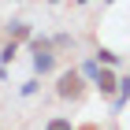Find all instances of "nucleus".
<instances>
[{"label":"nucleus","mask_w":130,"mask_h":130,"mask_svg":"<svg viewBox=\"0 0 130 130\" xmlns=\"http://www.w3.org/2000/svg\"><path fill=\"white\" fill-rule=\"evenodd\" d=\"M82 71L78 67H71V71H60V78H56V97H63V100H78L82 97Z\"/></svg>","instance_id":"f257e3e1"},{"label":"nucleus","mask_w":130,"mask_h":130,"mask_svg":"<svg viewBox=\"0 0 130 130\" xmlns=\"http://www.w3.org/2000/svg\"><path fill=\"white\" fill-rule=\"evenodd\" d=\"M52 67H56V52H52V45H34V71H37V74H48Z\"/></svg>","instance_id":"f03ea898"},{"label":"nucleus","mask_w":130,"mask_h":130,"mask_svg":"<svg viewBox=\"0 0 130 130\" xmlns=\"http://www.w3.org/2000/svg\"><path fill=\"white\" fill-rule=\"evenodd\" d=\"M104 97H115L119 93V78H115V67H100V74H97V82H93Z\"/></svg>","instance_id":"7ed1b4c3"},{"label":"nucleus","mask_w":130,"mask_h":130,"mask_svg":"<svg viewBox=\"0 0 130 130\" xmlns=\"http://www.w3.org/2000/svg\"><path fill=\"white\" fill-rule=\"evenodd\" d=\"M126 104H130V78H119V93L111 97V111L119 115V111L126 108Z\"/></svg>","instance_id":"20e7f679"},{"label":"nucleus","mask_w":130,"mask_h":130,"mask_svg":"<svg viewBox=\"0 0 130 130\" xmlns=\"http://www.w3.org/2000/svg\"><path fill=\"white\" fill-rule=\"evenodd\" d=\"M78 71H82V78H86V82H97V74H100V60H97V56H89Z\"/></svg>","instance_id":"39448f33"},{"label":"nucleus","mask_w":130,"mask_h":130,"mask_svg":"<svg viewBox=\"0 0 130 130\" xmlns=\"http://www.w3.org/2000/svg\"><path fill=\"white\" fill-rule=\"evenodd\" d=\"M97 60H100V67H119V56L111 48H97Z\"/></svg>","instance_id":"423d86ee"},{"label":"nucleus","mask_w":130,"mask_h":130,"mask_svg":"<svg viewBox=\"0 0 130 130\" xmlns=\"http://www.w3.org/2000/svg\"><path fill=\"white\" fill-rule=\"evenodd\" d=\"M11 34H15V41H30V26L26 22H11Z\"/></svg>","instance_id":"0eeeda50"},{"label":"nucleus","mask_w":130,"mask_h":130,"mask_svg":"<svg viewBox=\"0 0 130 130\" xmlns=\"http://www.w3.org/2000/svg\"><path fill=\"white\" fill-rule=\"evenodd\" d=\"M15 52H19V45H15V41H8V45L0 48V63H11V60H15Z\"/></svg>","instance_id":"6e6552de"},{"label":"nucleus","mask_w":130,"mask_h":130,"mask_svg":"<svg viewBox=\"0 0 130 130\" xmlns=\"http://www.w3.org/2000/svg\"><path fill=\"white\" fill-rule=\"evenodd\" d=\"M45 130H74V126H71V119H48Z\"/></svg>","instance_id":"1a4fd4ad"},{"label":"nucleus","mask_w":130,"mask_h":130,"mask_svg":"<svg viewBox=\"0 0 130 130\" xmlns=\"http://www.w3.org/2000/svg\"><path fill=\"white\" fill-rule=\"evenodd\" d=\"M30 93H37V78H30V82H22V97H30Z\"/></svg>","instance_id":"9d476101"},{"label":"nucleus","mask_w":130,"mask_h":130,"mask_svg":"<svg viewBox=\"0 0 130 130\" xmlns=\"http://www.w3.org/2000/svg\"><path fill=\"white\" fill-rule=\"evenodd\" d=\"M74 4H78V8H86V4H89V0H74Z\"/></svg>","instance_id":"9b49d317"},{"label":"nucleus","mask_w":130,"mask_h":130,"mask_svg":"<svg viewBox=\"0 0 130 130\" xmlns=\"http://www.w3.org/2000/svg\"><path fill=\"white\" fill-rule=\"evenodd\" d=\"M78 130H97V126H93V123H89V126H78Z\"/></svg>","instance_id":"f8f14e48"},{"label":"nucleus","mask_w":130,"mask_h":130,"mask_svg":"<svg viewBox=\"0 0 130 130\" xmlns=\"http://www.w3.org/2000/svg\"><path fill=\"white\" fill-rule=\"evenodd\" d=\"M48 4H60V0H48Z\"/></svg>","instance_id":"ddd939ff"},{"label":"nucleus","mask_w":130,"mask_h":130,"mask_svg":"<svg viewBox=\"0 0 130 130\" xmlns=\"http://www.w3.org/2000/svg\"><path fill=\"white\" fill-rule=\"evenodd\" d=\"M104 4H115V0H104Z\"/></svg>","instance_id":"4468645a"}]
</instances>
